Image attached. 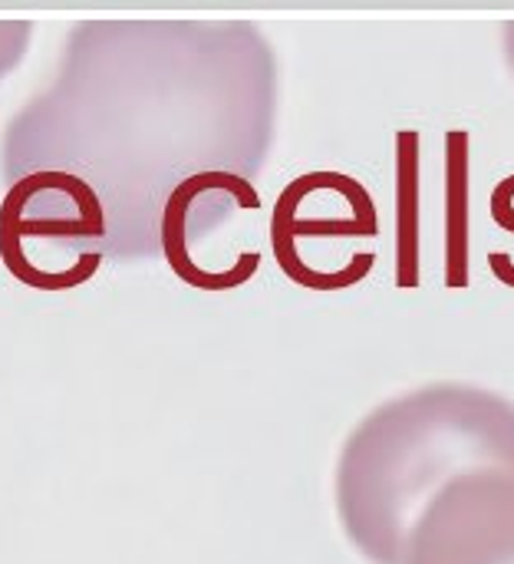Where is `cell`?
<instances>
[{
  "mask_svg": "<svg viewBox=\"0 0 514 564\" xmlns=\"http://www.w3.org/2000/svg\"><path fill=\"white\" fill-rule=\"evenodd\" d=\"M472 473H514V403L472 383L419 387L347 436L333 479L340 525L363 558L403 564L423 509Z\"/></svg>",
  "mask_w": 514,
  "mask_h": 564,
  "instance_id": "6da1fadb",
  "label": "cell"
},
{
  "mask_svg": "<svg viewBox=\"0 0 514 564\" xmlns=\"http://www.w3.org/2000/svg\"><path fill=\"white\" fill-rule=\"evenodd\" d=\"M380 235V215L373 195L350 175L307 172L294 178L271 215V248L281 271L310 291H340L360 284L370 268L357 261H376L373 251L350 245L373 241Z\"/></svg>",
  "mask_w": 514,
  "mask_h": 564,
  "instance_id": "7a4b0ae2",
  "label": "cell"
},
{
  "mask_svg": "<svg viewBox=\"0 0 514 564\" xmlns=\"http://www.w3.org/2000/svg\"><path fill=\"white\" fill-rule=\"evenodd\" d=\"M403 564H514V473L452 479L416 519Z\"/></svg>",
  "mask_w": 514,
  "mask_h": 564,
  "instance_id": "3957f363",
  "label": "cell"
},
{
  "mask_svg": "<svg viewBox=\"0 0 514 564\" xmlns=\"http://www.w3.org/2000/svg\"><path fill=\"white\" fill-rule=\"evenodd\" d=\"M505 56H508V63H512L514 69V20L505 23Z\"/></svg>",
  "mask_w": 514,
  "mask_h": 564,
  "instance_id": "277c9868",
  "label": "cell"
}]
</instances>
